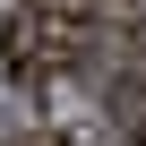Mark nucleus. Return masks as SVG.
<instances>
[{
    "instance_id": "1",
    "label": "nucleus",
    "mask_w": 146,
    "mask_h": 146,
    "mask_svg": "<svg viewBox=\"0 0 146 146\" xmlns=\"http://www.w3.org/2000/svg\"><path fill=\"white\" fill-rule=\"evenodd\" d=\"M86 52H95V17H78V9L17 0L0 17V69H9L17 95H52V78H69Z\"/></svg>"
},
{
    "instance_id": "2",
    "label": "nucleus",
    "mask_w": 146,
    "mask_h": 146,
    "mask_svg": "<svg viewBox=\"0 0 146 146\" xmlns=\"http://www.w3.org/2000/svg\"><path fill=\"white\" fill-rule=\"evenodd\" d=\"M52 146H103V137H95V129H60Z\"/></svg>"
}]
</instances>
